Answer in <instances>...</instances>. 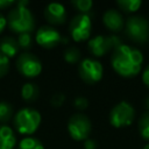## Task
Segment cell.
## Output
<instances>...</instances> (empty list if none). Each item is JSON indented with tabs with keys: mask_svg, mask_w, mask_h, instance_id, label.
<instances>
[{
	"mask_svg": "<svg viewBox=\"0 0 149 149\" xmlns=\"http://www.w3.org/2000/svg\"><path fill=\"white\" fill-rule=\"evenodd\" d=\"M111 64L116 73L130 78L140 73L143 64V55L137 48L120 44L112 52Z\"/></svg>",
	"mask_w": 149,
	"mask_h": 149,
	"instance_id": "6da1fadb",
	"label": "cell"
},
{
	"mask_svg": "<svg viewBox=\"0 0 149 149\" xmlns=\"http://www.w3.org/2000/svg\"><path fill=\"white\" fill-rule=\"evenodd\" d=\"M7 24L16 34L31 33L35 28V19L28 7L16 6L12 8L7 16Z\"/></svg>",
	"mask_w": 149,
	"mask_h": 149,
	"instance_id": "7a4b0ae2",
	"label": "cell"
},
{
	"mask_svg": "<svg viewBox=\"0 0 149 149\" xmlns=\"http://www.w3.org/2000/svg\"><path fill=\"white\" fill-rule=\"evenodd\" d=\"M41 114L37 109L31 107H23L14 115L13 123L15 129L23 135L34 134L41 125Z\"/></svg>",
	"mask_w": 149,
	"mask_h": 149,
	"instance_id": "3957f363",
	"label": "cell"
},
{
	"mask_svg": "<svg viewBox=\"0 0 149 149\" xmlns=\"http://www.w3.org/2000/svg\"><path fill=\"white\" fill-rule=\"evenodd\" d=\"M126 35L136 43H146L149 40V22L140 15L129 16L125 23Z\"/></svg>",
	"mask_w": 149,
	"mask_h": 149,
	"instance_id": "277c9868",
	"label": "cell"
},
{
	"mask_svg": "<svg viewBox=\"0 0 149 149\" xmlns=\"http://www.w3.org/2000/svg\"><path fill=\"white\" fill-rule=\"evenodd\" d=\"M68 130L74 141H85L92 130L91 120L81 113H76L68 121Z\"/></svg>",
	"mask_w": 149,
	"mask_h": 149,
	"instance_id": "5b68a950",
	"label": "cell"
},
{
	"mask_svg": "<svg viewBox=\"0 0 149 149\" xmlns=\"http://www.w3.org/2000/svg\"><path fill=\"white\" fill-rule=\"evenodd\" d=\"M120 44H122L121 40L116 35H107V36L97 35V36L90 38L87 42L90 52L97 57H101V56L106 55L108 51L114 50Z\"/></svg>",
	"mask_w": 149,
	"mask_h": 149,
	"instance_id": "8992f818",
	"label": "cell"
},
{
	"mask_svg": "<svg viewBox=\"0 0 149 149\" xmlns=\"http://www.w3.org/2000/svg\"><path fill=\"white\" fill-rule=\"evenodd\" d=\"M135 118V109L128 101L118 102L109 112V123L113 127L120 128L129 126Z\"/></svg>",
	"mask_w": 149,
	"mask_h": 149,
	"instance_id": "52a82bcc",
	"label": "cell"
},
{
	"mask_svg": "<svg viewBox=\"0 0 149 149\" xmlns=\"http://www.w3.org/2000/svg\"><path fill=\"white\" fill-rule=\"evenodd\" d=\"M92 30V19L90 14H77L69 24V31L73 41L83 42L88 40Z\"/></svg>",
	"mask_w": 149,
	"mask_h": 149,
	"instance_id": "ba28073f",
	"label": "cell"
},
{
	"mask_svg": "<svg viewBox=\"0 0 149 149\" xmlns=\"http://www.w3.org/2000/svg\"><path fill=\"white\" fill-rule=\"evenodd\" d=\"M16 70L26 78H35L42 72V63L31 52H23L16 58Z\"/></svg>",
	"mask_w": 149,
	"mask_h": 149,
	"instance_id": "9c48e42d",
	"label": "cell"
},
{
	"mask_svg": "<svg viewBox=\"0 0 149 149\" xmlns=\"http://www.w3.org/2000/svg\"><path fill=\"white\" fill-rule=\"evenodd\" d=\"M78 73L86 84H95L102 78L104 68L101 63L93 58H84L78 66Z\"/></svg>",
	"mask_w": 149,
	"mask_h": 149,
	"instance_id": "30bf717a",
	"label": "cell"
},
{
	"mask_svg": "<svg viewBox=\"0 0 149 149\" xmlns=\"http://www.w3.org/2000/svg\"><path fill=\"white\" fill-rule=\"evenodd\" d=\"M35 40L38 45L45 49H52L59 43L66 42V40L62 37L59 31L51 26H42L41 28H38V30L36 31Z\"/></svg>",
	"mask_w": 149,
	"mask_h": 149,
	"instance_id": "8fae6325",
	"label": "cell"
},
{
	"mask_svg": "<svg viewBox=\"0 0 149 149\" xmlns=\"http://www.w3.org/2000/svg\"><path fill=\"white\" fill-rule=\"evenodd\" d=\"M44 17L50 24H62L66 20L65 7L59 2H50L44 8Z\"/></svg>",
	"mask_w": 149,
	"mask_h": 149,
	"instance_id": "7c38bea8",
	"label": "cell"
},
{
	"mask_svg": "<svg viewBox=\"0 0 149 149\" xmlns=\"http://www.w3.org/2000/svg\"><path fill=\"white\" fill-rule=\"evenodd\" d=\"M102 22L105 27L113 33H118L125 27V20L122 14L118 9H113V8H109L104 13Z\"/></svg>",
	"mask_w": 149,
	"mask_h": 149,
	"instance_id": "4fadbf2b",
	"label": "cell"
},
{
	"mask_svg": "<svg viewBox=\"0 0 149 149\" xmlns=\"http://www.w3.org/2000/svg\"><path fill=\"white\" fill-rule=\"evenodd\" d=\"M16 147V135L7 125H0V149H14Z\"/></svg>",
	"mask_w": 149,
	"mask_h": 149,
	"instance_id": "5bb4252c",
	"label": "cell"
},
{
	"mask_svg": "<svg viewBox=\"0 0 149 149\" xmlns=\"http://www.w3.org/2000/svg\"><path fill=\"white\" fill-rule=\"evenodd\" d=\"M19 44L15 38L5 36L0 40V52L7 58H13L19 52Z\"/></svg>",
	"mask_w": 149,
	"mask_h": 149,
	"instance_id": "9a60e30c",
	"label": "cell"
},
{
	"mask_svg": "<svg viewBox=\"0 0 149 149\" xmlns=\"http://www.w3.org/2000/svg\"><path fill=\"white\" fill-rule=\"evenodd\" d=\"M21 95L26 101H35L40 95V88L35 83H26L21 87Z\"/></svg>",
	"mask_w": 149,
	"mask_h": 149,
	"instance_id": "2e32d148",
	"label": "cell"
},
{
	"mask_svg": "<svg viewBox=\"0 0 149 149\" xmlns=\"http://www.w3.org/2000/svg\"><path fill=\"white\" fill-rule=\"evenodd\" d=\"M16 149H44V147H43L42 142L38 139H36V137H29L28 136V137L22 139L19 142Z\"/></svg>",
	"mask_w": 149,
	"mask_h": 149,
	"instance_id": "e0dca14e",
	"label": "cell"
},
{
	"mask_svg": "<svg viewBox=\"0 0 149 149\" xmlns=\"http://www.w3.org/2000/svg\"><path fill=\"white\" fill-rule=\"evenodd\" d=\"M116 3L119 8L122 9L123 12L133 13V12H136L141 7L142 1L141 0H118Z\"/></svg>",
	"mask_w": 149,
	"mask_h": 149,
	"instance_id": "ac0fdd59",
	"label": "cell"
},
{
	"mask_svg": "<svg viewBox=\"0 0 149 149\" xmlns=\"http://www.w3.org/2000/svg\"><path fill=\"white\" fill-rule=\"evenodd\" d=\"M13 116V106L8 101H0V125H6Z\"/></svg>",
	"mask_w": 149,
	"mask_h": 149,
	"instance_id": "d6986e66",
	"label": "cell"
},
{
	"mask_svg": "<svg viewBox=\"0 0 149 149\" xmlns=\"http://www.w3.org/2000/svg\"><path fill=\"white\" fill-rule=\"evenodd\" d=\"M139 132L144 140L149 141V111L144 112L141 115L139 120Z\"/></svg>",
	"mask_w": 149,
	"mask_h": 149,
	"instance_id": "ffe728a7",
	"label": "cell"
},
{
	"mask_svg": "<svg viewBox=\"0 0 149 149\" xmlns=\"http://www.w3.org/2000/svg\"><path fill=\"white\" fill-rule=\"evenodd\" d=\"M63 56H64L65 62H68L70 64H73V63H77L80 59V51L76 47H69L64 50Z\"/></svg>",
	"mask_w": 149,
	"mask_h": 149,
	"instance_id": "44dd1931",
	"label": "cell"
},
{
	"mask_svg": "<svg viewBox=\"0 0 149 149\" xmlns=\"http://www.w3.org/2000/svg\"><path fill=\"white\" fill-rule=\"evenodd\" d=\"M71 5L78 12H80V14H88L93 6V2L91 0H73L71 1Z\"/></svg>",
	"mask_w": 149,
	"mask_h": 149,
	"instance_id": "7402d4cb",
	"label": "cell"
},
{
	"mask_svg": "<svg viewBox=\"0 0 149 149\" xmlns=\"http://www.w3.org/2000/svg\"><path fill=\"white\" fill-rule=\"evenodd\" d=\"M16 42H17L20 49H23V50L30 49V48H31V44H33V40H31L30 33L19 34V36H17V38H16Z\"/></svg>",
	"mask_w": 149,
	"mask_h": 149,
	"instance_id": "603a6c76",
	"label": "cell"
},
{
	"mask_svg": "<svg viewBox=\"0 0 149 149\" xmlns=\"http://www.w3.org/2000/svg\"><path fill=\"white\" fill-rule=\"evenodd\" d=\"M9 71V58L0 52V78L5 77Z\"/></svg>",
	"mask_w": 149,
	"mask_h": 149,
	"instance_id": "cb8c5ba5",
	"label": "cell"
},
{
	"mask_svg": "<svg viewBox=\"0 0 149 149\" xmlns=\"http://www.w3.org/2000/svg\"><path fill=\"white\" fill-rule=\"evenodd\" d=\"M73 106L78 111H84L88 106V100L86 98H84V97H77L73 100Z\"/></svg>",
	"mask_w": 149,
	"mask_h": 149,
	"instance_id": "d4e9b609",
	"label": "cell"
},
{
	"mask_svg": "<svg viewBox=\"0 0 149 149\" xmlns=\"http://www.w3.org/2000/svg\"><path fill=\"white\" fill-rule=\"evenodd\" d=\"M64 100H65V95H64L63 93H61V92H57V93H55V94L51 97L50 102H51V105H52L54 107H59V106L63 105Z\"/></svg>",
	"mask_w": 149,
	"mask_h": 149,
	"instance_id": "484cf974",
	"label": "cell"
},
{
	"mask_svg": "<svg viewBox=\"0 0 149 149\" xmlns=\"http://www.w3.org/2000/svg\"><path fill=\"white\" fill-rule=\"evenodd\" d=\"M84 149H97V142L93 139H86L84 141Z\"/></svg>",
	"mask_w": 149,
	"mask_h": 149,
	"instance_id": "4316f807",
	"label": "cell"
},
{
	"mask_svg": "<svg viewBox=\"0 0 149 149\" xmlns=\"http://www.w3.org/2000/svg\"><path fill=\"white\" fill-rule=\"evenodd\" d=\"M142 80L146 84V86L149 87V65H147L142 72Z\"/></svg>",
	"mask_w": 149,
	"mask_h": 149,
	"instance_id": "83f0119b",
	"label": "cell"
},
{
	"mask_svg": "<svg viewBox=\"0 0 149 149\" xmlns=\"http://www.w3.org/2000/svg\"><path fill=\"white\" fill-rule=\"evenodd\" d=\"M13 5H15V1L13 0H0V9H6Z\"/></svg>",
	"mask_w": 149,
	"mask_h": 149,
	"instance_id": "f1b7e54d",
	"label": "cell"
},
{
	"mask_svg": "<svg viewBox=\"0 0 149 149\" xmlns=\"http://www.w3.org/2000/svg\"><path fill=\"white\" fill-rule=\"evenodd\" d=\"M6 26H7V19L0 13V33L3 31V29L6 28Z\"/></svg>",
	"mask_w": 149,
	"mask_h": 149,
	"instance_id": "f546056e",
	"label": "cell"
},
{
	"mask_svg": "<svg viewBox=\"0 0 149 149\" xmlns=\"http://www.w3.org/2000/svg\"><path fill=\"white\" fill-rule=\"evenodd\" d=\"M146 107H147V109L149 111V97L146 99Z\"/></svg>",
	"mask_w": 149,
	"mask_h": 149,
	"instance_id": "4dcf8cb0",
	"label": "cell"
},
{
	"mask_svg": "<svg viewBox=\"0 0 149 149\" xmlns=\"http://www.w3.org/2000/svg\"><path fill=\"white\" fill-rule=\"evenodd\" d=\"M142 149H149V143H147V144H146V146H144Z\"/></svg>",
	"mask_w": 149,
	"mask_h": 149,
	"instance_id": "1f68e13d",
	"label": "cell"
}]
</instances>
